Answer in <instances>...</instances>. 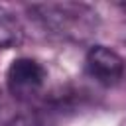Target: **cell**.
I'll return each mask as SVG.
<instances>
[{"label":"cell","mask_w":126,"mask_h":126,"mask_svg":"<svg viewBox=\"0 0 126 126\" xmlns=\"http://www.w3.org/2000/svg\"><path fill=\"white\" fill-rule=\"evenodd\" d=\"M87 71L96 83L104 87H114L124 79L126 63L116 51L104 45H94L87 53Z\"/></svg>","instance_id":"cell-1"},{"label":"cell","mask_w":126,"mask_h":126,"mask_svg":"<svg viewBox=\"0 0 126 126\" xmlns=\"http://www.w3.org/2000/svg\"><path fill=\"white\" fill-rule=\"evenodd\" d=\"M43 79H45V69L35 59H30V57L14 59L6 71L8 89L18 96L35 93L43 85Z\"/></svg>","instance_id":"cell-2"},{"label":"cell","mask_w":126,"mask_h":126,"mask_svg":"<svg viewBox=\"0 0 126 126\" xmlns=\"http://www.w3.org/2000/svg\"><path fill=\"white\" fill-rule=\"evenodd\" d=\"M18 39V28L10 16H4L0 12V47H6Z\"/></svg>","instance_id":"cell-3"}]
</instances>
